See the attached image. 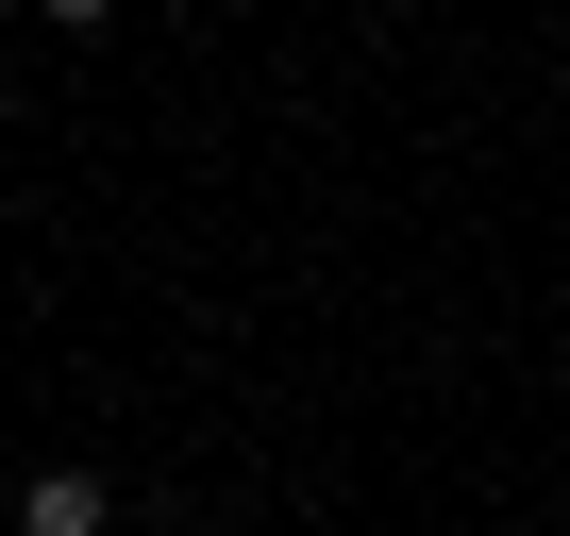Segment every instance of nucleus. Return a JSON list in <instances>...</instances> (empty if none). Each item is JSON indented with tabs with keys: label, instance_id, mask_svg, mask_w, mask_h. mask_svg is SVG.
Masks as SVG:
<instances>
[{
	"label": "nucleus",
	"instance_id": "7ed1b4c3",
	"mask_svg": "<svg viewBox=\"0 0 570 536\" xmlns=\"http://www.w3.org/2000/svg\"><path fill=\"white\" fill-rule=\"evenodd\" d=\"M0 18H18V0H0Z\"/></svg>",
	"mask_w": 570,
	"mask_h": 536
},
{
	"label": "nucleus",
	"instance_id": "f257e3e1",
	"mask_svg": "<svg viewBox=\"0 0 570 536\" xmlns=\"http://www.w3.org/2000/svg\"><path fill=\"white\" fill-rule=\"evenodd\" d=\"M18 536H118V503H101L85 469H35V486H18Z\"/></svg>",
	"mask_w": 570,
	"mask_h": 536
},
{
	"label": "nucleus",
	"instance_id": "f03ea898",
	"mask_svg": "<svg viewBox=\"0 0 570 536\" xmlns=\"http://www.w3.org/2000/svg\"><path fill=\"white\" fill-rule=\"evenodd\" d=\"M18 18H51V34H101V18H118V0H18Z\"/></svg>",
	"mask_w": 570,
	"mask_h": 536
}]
</instances>
